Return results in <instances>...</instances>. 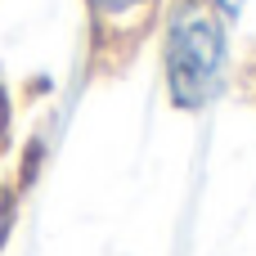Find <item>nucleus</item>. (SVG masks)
Segmentation results:
<instances>
[{"instance_id":"f257e3e1","label":"nucleus","mask_w":256,"mask_h":256,"mask_svg":"<svg viewBox=\"0 0 256 256\" xmlns=\"http://www.w3.org/2000/svg\"><path fill=\"white\" fill-rule=\"evenodd\" d=\"M162 72L176 108L198 112L225 81V14L216 0H171L162 27Z\"/></svg>"},{"instance_id":"f03ea898","label":"nucleus","mask_w":256,"mask_h":256,"mask_svg":"<svg viewBox=\"0 0 256 256\" xmlns=\"http://www.w3.org/2000/svg\"><path fill=\"white\" fill-rule=\"evenodd\" d=\"M86 4H90V14H94L99 32L130 36L135 27H144V22H148V14H153V4H158V0H86Z\"/></svg>"},{"instance_id":"7ed1b4c3","label":"nucleus","mask_w":256,"mask_h":256,"mask_svg":"<svg viewBox=\"0 0 256 256\" xmlns=\"http://www.w3.org/2000/svg\"><path fill=\"white\" fill-rule=\"evenodd\" d=\"M9 220H14V198L0 189V243H4V234H9Z\"/></svg>"}]
</instances>
